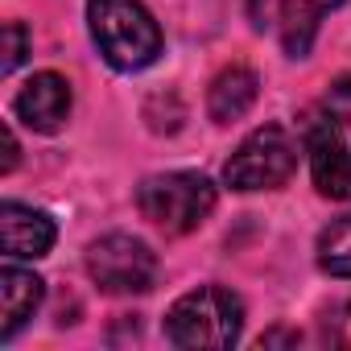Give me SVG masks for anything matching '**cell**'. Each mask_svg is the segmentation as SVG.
<instances>
[{
  "label": "cell",
  "instance_id": "1",
  "mask_svg": "<svg viewBox=\"0 0 351 351\" xmlns=\"http://www.w3.org/2000/svg\"><path fill=\"white\" fill-rule=\"evenodd\" d=\"M87 25L112 71H145L161 54V25L141 0H87Z\"/></svg>",
  "mask_w": 351,
  "mask_h": 351
},
{
  "label": "cell",
  "instance_id": "2",
  "mask_svg": "<svg viewBox=\"0 0 351 351\" xmlns=\"http://www.w3.org/2000/svg\"><path fill=\"white\" fill-rule=\"evenodd\" d=\"M244 330V302L223 285H199L165 314V339L182 351H223Z\"/></svg>",
  "mask_w": 351,
  "mask_h": 351
},
{
  "label": "cell",
  "instance_id": "3",
  "mask_svg": "<svg viewBox=\"0 0 351 351\" xmlns=\"http://www.w3.org/2000/svg\"><path fill=\"white\" fill-rule=\"evenodd\" d=\"M136 207L161 232L186 236L215 211V182L207 173H195V169L157 173V178H145L136 186Z\"/></svg>",
  "mask_w": 351,
  "mask_h": 351
},
{
  "label": "cell",
  "instance_id": "4",
  "mask_svg": "<svg viewBox=\"0 0 351 351\" xmlns=\"http://www.w3.org/2000/svg\"><path fill=\"white\" fill-rule=\"evenodd\" d=\"M298 169V141L281 124L252 128L223 165V182L232 191H277Z\"/></svg>",
  "mask_w": 351,
  "mask_h": 351
},
{
  "label": "cell",
  "instance_id": "5",
  "mask_svg": "<svg viewBox=\"0 0 351 351\" xmlns=\"http://www.w3.org/2000/svg\"><path fill=\"white\" fill-rule=\"evenodd\" d=\"M87 273L104 293H145L157 281V256L145 240L112 232L87 248Z\"/></svg>",
  "mask_w": 351,
  "mask_h": 351
},
{
  "label": "cell",
  "instance_id": "6",
  "mask_svg": "<svg viewBox=\"0 0 351 351\" xmlns=\"http://www.w3.org/2000/svg\"><path fill=\"white\" fill-rule=\"evenodd\" d=\"M306 153H310V173H314L318 195L351 199V153L343 145V128L335 116L306 124Z\"/></svg>",
  "mask_w": 351,
  "mask_h": 351
},
{
  "label": "cell",
  "instance_id": "7",
  "mask_svg": "<svg viewBox=\"0 0 351 351\" xmlns=\"http://www.w3.org/2000/svg\"><path fill=\"white\" fill-rule=\"evenodd\" d=\"M71 104H75L71 83H66L58 71H42V75H34V79L17 91L13 112H17V120H21L25 128H34V132H58V128L66 124V116H71Z\"/></svg>",
  "mask_w": 351,
  "mask_h": 351
},
{
  "label": "cell",
  "instance_id": "8",
  "mask_svg": "<svg viewBox=\"0 0 351 351\" xmlns=\"http://www.w3.org/2000/svg\"><path fill=\"white\" fill-rule=\"evenodd\" d=\"M54 219L46 211H34L25 203L0 207V248L9 261H38L54 248Z\"/></svg>",
  "mask_w": 351,
  "mask_h": 351
},
{
  "label": "cell",
  "instance_id": "9",
  "mask_svg": "<svg viewBox=\"0 0 351 351\" xmlns=\"http://www.w3.org/2000/svg\"><path fill=\"white\" fill-rule=\"evenodd\" d=\"M42 277L29 273V269H17V265H5L0 269V339H13L42 306Z\"/></svg>",
  "mask_w": 351,
  "mask_h": 351
},
{
  "label": "cell",
  "instance_id": "10",
  "mask_svg": "<svg viewBox=\"0 0 351 351\" xmlns=\"http://www.w3.org/2000/svg\"><path fill=\"white\" fill-rule=\"evenodd\" d=\"M256 91H261V79H256V71H248V66H223L219 75H215V83H211V91H207V112H211V120L215 124H232V120H240L252 104H256Z\"/></svg>",
  "mask_w": 351,
  "mask_h": 351
},
{
  "label": "cell",
  "instance_id": "11",
  "mask_svg": "<svg viewBox=\"0 0 351 351\" xmlns=\"http://www.w3.org/2000/svg\"><path fill=\"white\" fill-rule=\"evenodd\" d=\"M343 0H285V17H281V42H285V54L289 58H306L310 46H314V34H318V21L322 13L339 9Z\"/></svg>",
  "mask_w": 351,
  "mask_h": 351
},
{
  "label": "cell",
  "instance_id": "12",
  "mask_svg": "<svg viewBox=\"0 0 351 351\" xmlns=\"http://www.w3.org/2000/svg\"><path fill=\"white\" fill-rule=\"evenodd\" d=\"M318 265L330 277H351V215H339L318 232Z\"/></svg>",
  "mask_w": 351,
  "mask_h": 351
},
{
  "label": "cell",
  "instance_id": "13",
  "mask_svg": "<svg viewBox=\"0 0 351 351\" xmlns=\"http://www.w3.org/2000/svg\"><path fill=\"white\" fill-rule=\"evenodd\" d=\"M29 54V34L21 21H9L5 25V58H0V75H13Z\"/></svg>",
  "mask_w": 351,
  "mask_h": 351
},
{
  "label": "cell",
  "instance_id": "14",
  "mask_svg": "<svg viewBox=\"0 0 351 351\" xmlns=\"http://www.w3.org/2000/svg\"><path fill=\"white\" fill-rule=\"evenodd\" d=\"M248 17H252V29H281V17H285V0H248Z\"/></svg>",
  "mask_w": 351,
  "mask_h": 351
},
{
  "label": "cell",
  "instance_id": "15",
  "mask_svg": "<svg viewBox=\"0 0 351 351\" xmlns=\"http://www.w3.org/2000/svg\"><path fill=\"white\" fill-rule=\"evenodd\" d=\"M326 335H330V343H335V347L351 351V302H347V306H339V310L326 318Z\"/></svg>",
  "mask_w": 351,
  "mask_h": 351
},
{
  "label": "cell",
  "instance_id": "16",
  "mask_svg": "<svg viewBox=\"0 0 351 351\" xmlns=\"http://www.w3.org/2000/svg\"><path fill=\"white\" fill-rule=\"evenodd\" d=\"M17 165V136H13V128H5V165H0V169H13Z\"/></svg>",
  "mask_w": 351,
  "mask_h": 351
}]
</instances>
